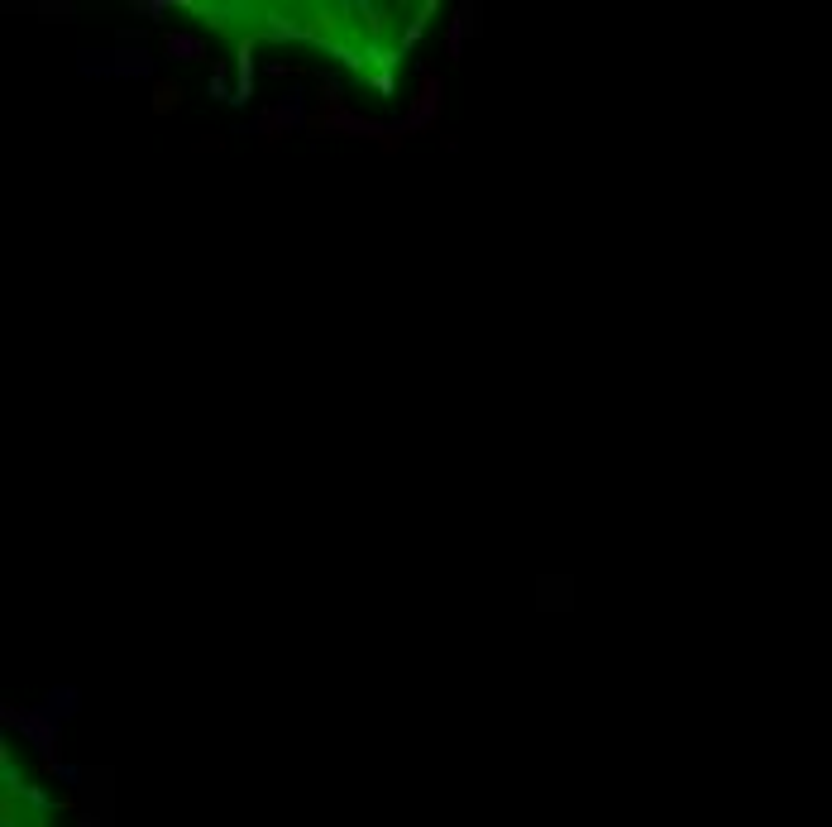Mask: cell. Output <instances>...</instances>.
Segmentation results:
<instances>
[{"instance_id":"2","label":"cell","mask_w":832,"mask_h":827,"mask_svg":"<svg viewBox=\"0 0 832 827\" xmlns=\"http://www.w3.org/2000/svg\"><path fill=\"white\" fill-rule=\"evenodd\" d=\"M440 106H445V82H440L436 72H421V87H416L412 106L402 115V130L416 134V130H431L440 120Z\"/></svg>"},{"instance_id":"4","label":"cell","mask_w":832,"mask_h":827,"mask_svg":"<svg viewBox=\"0 0 832 827\" xmlns=\"http://www.w3.org/2000/svg\"><path fill=\"white\" fill-rule=\"evenodd\" d=\"M254 101V39H240L235 48V101L230 110H244Z\"/></svg>"},{"instance_id":"12","label":"cell","mask_w":832,"mask_h":827,"mask_svg":"<svg viewBox=\"0 0 832 827\" xmlns=\"http://www.w3.org/2000/svg\"><path fill=\"white\" fill-rule=\"evenodd\" d=\"M29 10H39V15H58V20H72V15H77L72 5H29Z\"/></svg>"},{"instance_id":"1","label":"cell","mask_w":832,"mask_h":827,"mask_svg":"<svg viewBox=\"0 0 832 827\" xmlns=\"http://www.w3.org/2000/svg\"><path fill=\"white\" fill-rule=\"evenodd\" d=\"M77 72L82 77H101V82H130V77H154L158 72V58L149 48L139 44H120V48H87V53H77Z\"/></svg>"},{"instance_id":"9","label":"cell","mask_w":832,"mask_h":827,"mask_svg":"<svg viewBox=\"0 0 832 827\" xmlns=\"http://www.w3.org/2000/svg\"><path fill=\"white\" fill-rule=\"evenodd\" d=\"M177 106H182V87L177 82H154V115H168Z\"/></svg>"},{"instance_id":"11","label":"cell","mask_w":832,"mask_h":827,"mask_svg":"<svg viewBox=\"0 0 832 827\" xmlns=\"http://www.w3.org/2000/svg\"><path fill=\"white\" fill-rule=\"evenodd\" d=\"M173 5L168 0H134V15H144V20H163Z\"/></svg>"},{"instance_id":"10","label":"cell","mask_w":832,"mask_h":827,"mask_svg":"<svg viewBox=\"0 0 832 827\" xmlns=\"http://www.w3.org/2000/svg\"><path fill=\"white\" fill-rule=\"evenodd\" d=\"M206 96H211V101H220V106H230V101H235V82H230L225 63L211 72V87H206Z\"/></svg>"},{"instance_id":"3","label":"cell","mask_w":832,"mask_h":827,"mask_svg":"<svg viewBox=\"0 0 832 827\" xmlns=\"http://www.w3.org/2000/svg\"><path fill=\"white\" fill-rule=\"evenodd\" d=\"M206 53H211V44L192 29H168L163 34V58H173V63H206Z\"/></svg>"},{"instance_id":"6","label":"cell","mask_w":832,"mask_h":827,"mask_svg":"<svg viewBox=\"0 0 832 827\" xmlns=\"http://www.w3.org/2000/svg\"><path fill=\"white\" fill-rule=\"evenodd\" d=\"M20 732L34 746H39V756H53V746H58V732H53V718H48L44 708H34V713H24V722H20Z\"/></svg>"},{"instance_id":"7","label":"cell","mask_w":832,"mask_h":827,"mask_svg":"<svg viewBox=\"0 0 832 827\" xmlns=\"http://www.w3.org/2000/svg\"><path fill=\"white\" fill-rule=\"evenodd\" d=\"M77 703H82V694H77L72 684H58V689H48L44 713H48L53 722H63V718H72V713H77Z\"/></svg>"},{"instance_id":"8","label":"cell","mask_w":832,"mask_h":827,"mask_svg":"<svg viewBox=\"0 0 832 827\" xmlns=\"http://www.w3.org/2000/svg\"><path fill=\"white\" fill-rule=\"evenodd\" d=\"M254 134L263 139V149H273L283 134H292V125L283 120V110L273 106V110H259V120H254Z\"/></svg>"},{"instance_id":"5","label":"cell","mask_w":832,"mask_h":827,"mask_svg":"<svg viewBox=\"0 0 832 827\" xmlns=\"http://www.w3.org/2000/svg\"><path fill=\"white\" fill-rule=\"evenodd\" d=\"M469 34H479V5H460L455 20L445 24V53H450V63H460L464 39H469Z\"/></svg>"},{"instance_id":"13","label":"cell","mask_w":832,"mask_h":827,"mask_svg":"<svg viewBox=\"0 0 832 827\" xmlns=\"http://www.w3.org/2000/svg\"><path fill=\"white\" fill-rule=\"evenodd\" d=\"M369 82H373V91H378V96H393V77H388V72H373Z\"/></svg>"}]
</instances>
